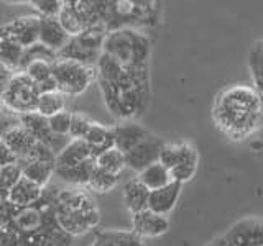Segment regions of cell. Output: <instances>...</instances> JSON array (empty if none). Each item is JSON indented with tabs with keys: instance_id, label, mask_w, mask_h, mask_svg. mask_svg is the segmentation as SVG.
Wrapping results in <instances>:
<instances>
[{
	"instance_id": "8fae6325",
	"label": "cell",
	"mask_w": 263,
	"mask_h": 246,
	"mask_svg": "<svg viewBox=\"0 0 263 246\" xmlns=\"http://www.w3.org/2000/svg\"><path fill=\"white\" fill-rule=\"evenodd\" d=\"M229 246H263V220L258 217H243L222 235Z\"/></svg>"
},
{
	"instance_id": "3957f363",
	"label": "cell",
	"mask_w": 263,
	"mask_h": 246,
	"mask_svg": "<svg viewBox=\"0 0 263 246\" xmlns=\"http://www.w3.org/2000/svg\"><path fill=\"white\" fill-rule=\"evenodd\" d=\"M97 84L107 110L120 121H134L140 118L150 105V69L125 71L117 80Z\"/></svg>"
},
{
	"instance_id": "e575fe53",
	"label": "cell",
	"mask_w": 263,
	"mask_h": 246,
	"mask_svg": "<svg viewBox=\"0 0 263 246\" xmlns=\"http://www.w3.org/2000/svg\"><path fill=\"white\" fill-rule=\"evenodd\" d=\"M48 120H49V127H51L54 135L71 138L69 133H71V123H72V112L63 110V112L56 113L54 117L48 118Z\"/></svg>"
},
{
	"instance_id": "4fadbf2b",
	"label": "cell",
	"mask_w": 263,
	"mask_h": 246,
	"mask_svg": "<svg viewBox=\"0 0 263 246\" xmlns=\"http://www.w3.org/2000/svg\"><path fill=\"white\" fill-rule=\"evenodd\" d=\"M20 123L30 131L31 136L36 139V143H41L48 148H51V150L56 153V156L60 154L72 139V138H64V136L54 135L51 127H49V120L41 117L38 112L30 113V115H22Z\"/></svg>"
},
{
	"instance_id": "ab89813d",
	"label": "cell",
	"mask_w": 263,
	"mask_h": 246,
	"mask_svg": "<svg viewBox=\"0 0 263 246\" xmlns=\"http://www.w3.org/2000/svg\"><path fill=\"white\" fill-rule=\"evenodd\" d=\"M208 246H216V244H214V241H212V243H211V244H208Z\"/></svg>"
},
{
	"instance_id": "f546056e",
	"label": "cell",
	"mask_w": 263,
	"mask_h": 246,
	"mask_svg": "<svg viewBox=\"0 0 263 246\" xmlns=\"http://www.w3.org/2000/svg\"><path fill=\"white\" fill-rule=\"evenodd\" d=\"M97 166L110 172V174L120 176V172L127 168V159H125V153L120 151L119 148H112V150L102 153L101 156L96 158Z\"/></svg>"
},
{
	"instance_id": "74e56055",
	"label": "cell",
	"mask_w": 263,
	"mask_h": 246,
	"mask_svg": "<svg viewBox=\"0 0 263 246\" xmlns=\"http://www.w3.org/2000/svg\"><path fill=\"white\" fill-rule=\"evenodd\" d=\"M20 159L8 150L5 145L0 143V166H7V164H13V162H18Z\"/></svg>"
},
{
	"instance_id": "9a60e30c",
	"label": "cell",
	"mask_w": 263,
	"mask_h": 246,
	"mask_svg": "<svg viewBox=\"0 0 263 246\" xmlns=\"http://www.w3.org/2000/svg\"><path fill=\"white\" fill-rule=\"evenodd\" d=\"M170 217H163L146 209L132 215V232L137 233L142 240L145 238H158L170 230Z\"/></svg>"
},
{
	"instance_id": "7402d4cb",
	"label": "cell",
	"mask_w": 263,
	"mask_h": 246,
	"mask_svg": "<svg viewBox=\"0 0 263 246\" xmlns=\"http://www.w3.org/2000/svg\"><path fill=\"white\" fill-rule=\"evenodd\" d=\"M150 192L148 189L140 182L138 177L134 176L123 184V203H125L130 215H135L148 209V200H150Z\"/></svg>"
},
{
	"instance_id": "52a82bcc",
	"label": "cell",
	"mask_w": 263,
	"mask_h": 246,
	"mask_svg": "<svg viewBox=\"0 0 263 246\" xmlns=\"http://www.w3.org/2000/svg\"><path fill=\"white\" fill-rule=\"evenodd\" d=\"M41 90L27 72H13L5 86H2V105L13 115H30L38 110Z\"/></svg>"
},
{
	"instance_id": "1f68e13d",
	"label": "cell",
	"mask_w": 263,
	"mask_h": 246,
	"mask_svg": "<svg viewBox=\"0 0 263 246\" xmlns=\"http://www.w3.org/2000/svg\"><path fill=\"white\" fill-rule=\"evenodd\" d=\"M35 61H48V63L54 64L58 61V53H54L53 49H49L48 46L41 45V43H36L30 48H25L20 72H23L31 63H35Z\"/></svg>"
},
{
	"instance_id": "603a6c76",
	"label": "cell",
	"mask_w": 263,
	"mask_h": 246,
	"mask_svg": "<svg viewBox=\"0 0 263 246\" xmlns=\"http://www.w3.org/2000/svg\"><path fill=\"white\" fill-rule=\"evenodd\" d=\"M90 246H145V241L132 230H101Z\"/></svg>"
},
{
	"instance_id": "f1b7e54d",
	"label": "cell",
	"mask_w": 263,
	"mask_h": 246,
	"mask_svg": "<svg viewBox=\"0 0 263 246\" xmlns=\"http://www.w3.org/2000/svg\"><path fill=\"white\" fill-rule=\"evenodd\" d=\"M247 66H249L253 87L263 95V38L252 45Z\"/></svg>"
},
{
	"instance_id": "8992f818",
	"label": "cell",
	"mask_w": 263,
	"mask_h": 246,
	"mask_svg": "<svg viewBox=\"0 0 263 246\" xmlns=\"http://www.w3.org/2000/svg\"><path fill=\"white\" fill-rule=\"evenodd\" d=\"M102 23L107 31L122 28H153L160 20L161 7L158 2H142V0H120V2H97Z\"/></svg>"
},
{
	"instance_id": "5b68a950",
	"label": "cell",
	"mask_w": 263,
	"mask_h": 246,
	"mask_svg": "<svg viewBox=\"0 0 263 246\" xmlns=\"http://www.w3.org/2000/svg\"><path fill=\"white\" fill-rule=\"evenodd\" d=\"M102 53L112 57L123 69H150L148 64L152 56V41L142 30H114L107 33Z\"/></svg>"
},
{
	"instance_id": "d590c367",
	"label": "cell",
	"mask_w": 263,
	"mask_h": 246,
	"mask_svg": "<svg viewBox=\"0 0 263 246\" xmlns=\"http://www.w3.org/2000/svg\"><path fill=\"white\" fill-rule=\"evenodd\" d=\"M31 7L38 12V16L45 18H56L60 16L64 2L61 0H31Z\"/></svg>"
},
{
	"instance_id": "836d02e7",
	"label": "cell",
	"mask_w": 263,
	"mask_h": 246,
	"mask_svg": "<svg viewBox=\"0 0 263 246\" xmlns=\"http://www.w3.org/2000/svg\"><path fill=\"white\" fill-rule=\"evenodd\" d=\"M117 184H119V176L110 174V172H107L99 166H96L92 176H90L87 191L97 192V194H105L117 187Z\"/></svg>"
},
{
	"instance_id": "2e32d148",
	"label": "cell",
	"mask_w": 263,
	"mask_h": 246,
	"mask_svg": "<svg viewBox=\"0 0 263 246\" xmlns=\"http://www.w3.org/2000/svg\"><path fill=\"white\" fill-rule=\"evenodd\" d=\"M0 143L5 145L18 159H23L25 156L31 151V148L36 145V139L33 138L30 131L18 121V123H15V125H10L8 128H4Z\"/></svg>"
},
{
	"instance_id": "4316f807",
	"label": "cell",
	"mask_w": 263,
	"mask_h": 246,
	"mask_svg": "<svg viewBox=\"0 0 263 246\" xmlns=\"http://www.w3.org/2000/svg\"><path fill=\"white\" fill-rule=\"evenodd\" d=\"M137 177L148 191H158V189L166 187L168 184L173 182V176H171L170 169L160 161L145 168L142 172H138Z\"/></svg>"
},
{
	"instance_id": "d4e9b609",
	"label": "cell",
	"mask_w": 263,
	"mask_h": 246,
	"mask_svg": "<svg viewBox=\"0 0 263 246\" xmlns=\"http://www.w3.org/2000/svg\"><path fill=\"white\" fill-rule=\"evenodd\" d=\"M84 141L90 146V151H92V156L96 159L97 156H101L102 153L115 148L114 128H109V127L102 125V123L94 121L92 127L89 130V133L84 138Z\"/></svg>"
},
{
	"instance_id": "e0dca14e",
	"label": "cell",
	"mask_w": 263,
	"mask_h": 246,
	"mask_svg": "<svg viewBox=\"0 0 263 246\" xmlns=\"http://www.w3.org/2000/svg\"><path fill=\"white\" fill-rule=\"evenodd\" d=\"M115 133V148H119L120 151L128 153L134 150L135 146L146 139L152 135V131L145 128L143 125H140L137 120L134 121H120L119 125L114 127Z\"/></svg>"
},
{
	"instance_id": "ffe728a7",
	"label": "cell",
	"mask_w": 263,
	"mask_h": 246,
	"mask_svg": "<svg viewBox=\"0 0 263 246\" xmlns=\"http://www.w3.org/2000/svg\"><path fill=\"white\" fill-rule=\"evenodd\" d=\"M45 191L46 189L31 182L30 179L22 177L18 182L12 187V191L8 192L7 199H2V200H8L10 203L16 205V207H30V205H35L43 199Z\"/></svg>"
},
{
	"instance_id": "5bb4252c",
	"label": "cell",
	"mask_w": 263,
	"mask_h": 246,
	"mask_svg": "<svg viewBox=\"0 0 263 246\" xmlns=\"http://www.w3.org/2000/svg\"><path fill=\"white\" fill-rule=\"evenodd\" d=\"M164 143L166 141H163L161 138H158L156 135L152 133L138 146H135L134 150L125 154L127 168L130 171H134L135 174H138V172H142L145 168L152 166V164H155V162H158Z\"/></svg>"
},
{
	"instance_id": "9c48e42d",
	"label": "cell",
	"mask_w": 263,
	"mask_h": 246,
	"mask_svg": "<svg viewBox=\"0 0 263 246\" xmlns=\"http://www.w3.org/2000/svg\"><path fill=\"white\" fill-rule=\"evenodd\" d=\"M53 77L56 80L58 92L66 97H76L84 94L94 80H97V69L76 61L58 59L53 64Z\"/></svg>"
},
{
	"instance_id": "7a4b0ae2",
	"label": "cell",
	"mask_w": 263,
	"mask_h": 246,
	"mask_svg": "<svg viewBox=\"0 0 263 246\" xmlns=\"http://www.w3.org/2000/svg\"><path fill=\"white\" fill-rule=\"evenodd\" d=\"M211 113L227 138L243 141L263 125V95L253 86H229L214 97Z\"/></svg>"
},
{
	"instance_id": "d6a6232c",
	"label": "cell",
	"mask_w": 263,
	"mask_h": 246,
	"mask_svg": "<svg viewBox=\"0 0 263 246\" xmlns=\"http://www.w3.org/2000/svg\"><path fill=\"white\" fill-rule=\"evenodd\" d=\"M22 177H23V169L20 161L13 164H7V166H0V200L7 199L8 192L12 191V187Z\"/></svg>"
},
{
	"instance_id": "44dd1931",
	"label": "cell",
	"mask_w": 263,
	"mask_h": 246,
	"mask_svg": "<svg viewBox=\"0 0 263 246\" xmlns=\"http://www.w3.org/2000/svg\"><path fill=\"white\" fill-rule=\"evenodd\" d=\"M97 166L96 159H87L86 162H81L78 166L72 168H56L54 176L61 180L63 184L69 186V187H81V189H87L89 180L92 172Z\"/></svg>"
},
{
	"instance_id": "cb8c5ba5",
	"label": "cell",
	"mask_w": 263,
	"mask_h": 246,
	"mask_svg": "<svg viewBox=\"0 0 263 246\" xmlns=\"http://www.w3.org/2000/svg\"><path fill=\"white\" fill-rule=\"evenodd\" d=\"M92 158L90 146L84 139H71L69 145L56 156V168H72Z\"/></svg>"
},
{
	"instance_id": "8d00e7d4",
	"label": "cell",
	"mask_w": 263,
	"mask_h": 246,
	"mask_svg": "<svg viewBox=\"0 0 263 246\" xmlns=\"http://www.w3.org/2000/svg\"><path fill=\"white\" fill-rule=\"evenodd\" d=\"M92 120L86 117L84 113L72 112V123H71V133L69 136L72 139H84L86 135L89 133L90 127H92Z\"/></svg>"
},
{
	"instance_id": "83f0119b",
	"label": "cell",
	"mask_w": 263,
	"mask_h": 246,
	"mask_svg": "<svg viewBox=\"0 0 263 246\" xmlns=\"http://www.w3.org/2000/svg\"><path fill=\"white\" fill-rule=\"evenodd\" d=\"M23 53L25 48L16 41L10 38H0V63H2V68L12 72H20Z\"/></svg>"
},
{
	"instance_id": "484cf974",
	"label": "cell",
	"mask_w": 263,
	"mask_h": 246,
	"mask_svg": "<svg viewBox=\"0 0 263 246\" xmlns=\"http://www.w3.org/2000/svg\"><path fill=\"white\" fill-rule=\"evenodd\" d=\"M22 169H23V177L30 179L31 182L38 184L40 187L46 189L49 180L53 179L56 172V162H45V161H28L22 159Z\"/></svg>"
},
{
	"instance_id": "4dcf8cb0",
	"label": "cell",
	"mask_w": 263,
	"mask_h": 246,
	"mask_svg": "<svg viewBox=\"0 0 263 246\" xmlns=\"http://www.w3.org/2000/svg\"><path fill=\"white\" fill-rule=\"evenodd\" d=\"M61 92H48L41 94L40 102H38V113L45 118H51L56 113L66 110V100Z\"/></svg>"
},
{
	"instance_id": "30bf717a",
	"label": "cell",
	"mask_w": 263,
	"mask_h": 246,
	"mask_svg": "<svg viewBox=\"0 0 263 246\" xmlns=\"http://www.w3.org/2000/svg\"><path fill=\"white\" fill-rule=\"evenodd\" d=\"M107 33L109 31L105 28H90L79 36H72L69 43L58 53V59L76 61L96 68L99 57L102 54Z\"/></svg>"
},
{
	"instance_id": "ba28073f",
	"label": "cell",
	"mask_w": 263,
	"mask_h": 246,
	"mask_svg": "<svg viewBox=\"0 0 263 246\" xmlns=\"http://www.w3.org/2000/svg\"><path fill=\"white\" fill-rule=\"evenodd\" d=\"M160 162L170 169L173 180L184 186L196 176L199 168V153L193 143L186 139H178V141L164 143Z\"/></svg>"
},
{
	"instance_id": "7c38bea8",
	"label": "cell",
	"mask_w": 263,
	"mask_h": 246,
	"mask_svg": "<svg viewBox=\"0 0 263 246\" xmlns=\"http://www.w3.org/2000/svg\"><path fill=\"white\" fill-rule=\"evenodd\" d=\"M40 25L41 18L38 15L18 16L2 25L0 38H10L23 48H30L40 43Z\"/></svg>"
},
{
	"instance_id": "6da1fadb",
	"label": "cell",
	"mask_w": 263,
	"mask_h": 246,
	"mask_svg": "<svg viewBox=\"0 0 263 246\" xmlns=\"http://www.w3.org/2000/svg\"><path fill=\"white\" fill-rule=\"evenodd\" d=\"M0 246H72L74 238L60 227L53 209V189L30 207L0 200Z\"/></svg>"
},
{
	"instance_id": "f35d334b",
	"label": "cell",
	"mask_w": 263,
	"mask_h": 246,
	"mask_svg": "<svg viewBox=\"0 0 263 246\" xmlns=\"http://www.w3.org/2000/svg\"><path fill=\"white\" fill-rule=\"evenodd\" d=\"M214 244H216V246H229V244H227V243L224 241V238H222V236H219L217 240L214 241Z\"/></svg>"
},
{
	"instance_id": "277c9868",
	"label": "cell",
	"mask_w": 263,
	"mask_h": 246,
	"mask_svg": "<svg viewBox=\"0 0 263 246\" xmlns=\"http://www.w3.org/2000/svg\"><path fill=\"white\" fill-rule=\"evenodd\" d=\"M53 209L58 223L72 238L89 233L101 223V212L87 189L53 187Z\"/></svg>"
},
{
	"instance_id": "ac0fdd59",
	"label": "cell",
	"mask_w": 263,
	"mask_h": 246,
	"mask_svg": "<svg viewBox=\"0 0 263 246\" xmlns=\"http://www.w3.org/2000/svg\"><path fill=\"white\" fill-rule=\"evenodd\" d=\"M183 192V184L173 180L166 187H161L158 191L150 192V200H148V209L163 217H170L171 212L176 209V203Z\"/></svg>"
},
{
	"instance_id": "d6986e66",
	"label": "cell",
	"mask_w": 263,
	"mask_h": 246,
	"mask_svg": "<svg viewBox=\"0 0 263 246\" xmlns=\"http://www.w3.org/2000/svg\"><path fill=\"white\" fill-rule=\"evenodd\" d=\"M41 25H40V43L53 49L54 53H60L61 49L69 43L71 36L66 33L60 20L56 18H45L40 16Z\"/></svg>"
}]
</instances>
